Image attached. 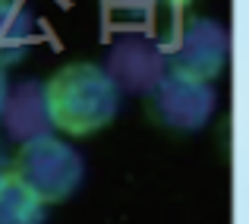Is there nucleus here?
<instances>
[{"label": "nucleus", "mask_w": 249, "mask_h": 224, "mask_svg": "<svg viewBox=\"0 0 249 224\" xmlns=\"http://www.w3.org/2000/svg\"><path fill=\"white\" fill-rule=\"evenodd\" d=\"M104 73L120 95H148L167 73L164 44L148 35H123L110 44Z\"/></svg>", "instance_id": "nucleus-5"}, {"label": "nucleus", "mask_w": 249, "mask_h": 224, "mask_svg": "<svg viewBox=\"0 0 249 224\" xmlns=\"http://www.w3.org/2000/svg\"><path fill=\"white\" fill-rule=\"evenodd\" d=\"M38 41V25L22 0H0V67H13L29 57Z\"/></svg>", "instance_id": "nucleus-7"}, {"label": "nucleus", "mask_w": 249, "mask_h": 224, "mask_svg": "<svg viewBox=\"0 0 249 224\" xmlns=\"http://www.w3.org/2000/svg\"><path fill=\"white\" fill-rule=\"evenodd\" d=\"M0 127H3L6 139L13 142H29L41 139V136L54 133V117H51L48 104V89L38 79H25L6 89L3 108H0Z\"/></svg>", "instance_id": "nucleus-6"}, {"label": "nucleus", "mask_w": 249, "mask_h": 224, "mask_svg": "<svg viewBox=\"0 0 249 224\" xmlns=\"http://www.w3.org/2000/svg\"><path fill=\"white\" fill-rule=\"evenodd\" d=\"M44 202L13 174L0 177V224H44Z\"/></svg>", "instance_id": "nucleus-8"}, {"label": "nucleus", "mask_w": 249, "mask_h": 224, "mask_svg": "<svg viewBox=\"0 0 249 224\" xmlns=\"http://www.w3.org/2000/svg\"><path fill=\"white\" fill-rule=\"evenodd\" d=\"M145 108L158 127L189 136L208 127L214 108H218V92L205 79L167 70L158 79V85L145 95Z\"/></svg>", "instance_id": "nucleus-3"}, {"label": "nucleus", "mask_w": 249, "mask_h": 224, "mask_svg": "<svg viewBox=\"0 0 249 224\" xmlns=\"http://www.w3.org/2000/svg\"><path fill=\"white\" fill-rule=\"evenodd\" d=\"M3 174H10V158L0 151V177H3Z\"/></svg>", "instance_id": "nucleus-11"}, {"label": "nucleus", "mask_w": 249, "mask_h": 224, "mask_svg": "<svg viewBox=\"0 0 249 224\" xmlns=\"http://www.w3.org/2000/svg\"><path fill=\"white\" fill-rule=\"evenodd\" d=\"M164 54H167V70L212 82L227 70L231 32L218 19L189 16L174 29V38L164 48Z\"/></svg>", "instance_id": "nucleus-4"}, {"label": "nucleus", "mask_w": 249, "mask_h": 224, "mask_svg": "<svg viewBox=\"0 0 249 224\" xmlns=\"http://www.w3.org/2000/svg\"><path fill=\"white\" fill-rule=\"evenodd\" d=\"M54 127L70 136H91L117 117L120 92L98 63H67L44 82Z\"/></svg>", "instance_id": "nucleus-1"}, {"label": "nucleus", "mask_w": 249, "mask_h": 224, "mask_svg": "<svg viewBox=\"0 0 249 224\" xmlns=\"http://www.w3.org/2000/svg\"><path fill=\"white\" fill-rule=\"evenodd\" d=\"M186 0H107V6L123 16H152L164 6H183Z\"/></svg>", "instance_id": "nucleus-9"}, {"label": "nucleus", "mask_w": 249, "mask_h": 224, "mask_svg": "<svg viewBox=\"0 0 249 224\" xmlns=\"http://www.w3.org/2000/svg\"><path fill=\"white\" fill-rule=\"evenodd\" d=\"M6 89H10V79H6V70L0 67V108H3V98H6Z\"/></svg>", "instance_id": "nucleus-10"}, {"label": "nucleus", "mask_w": 249, "mask_h": 224, "mask_svg": "<svg viewBox=\"0 0 249 224\" xmlns=\"http://www.w3.org/2000/svg\"><path fill=\"white\" fill-rule=\"evenodd\" d=\"M10 174L22 187H29L44 205H54V202H67L82 187L85 161L70 142L54 139L51 133L22 142L16 158H10Z\"/></svg>", "instance_id": "nucleus-2"}]
</instances>
